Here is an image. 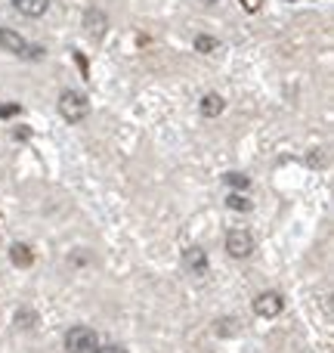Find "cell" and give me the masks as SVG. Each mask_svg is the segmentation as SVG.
I'll list each match as a JSON object with an SVG mask.
<instances>
[{
  "instance_id": "6da1fadb",
  "label": "cell",
  "mask_w": 334,
  "mask_h": 353,
  "mask_svg": "<svg viewBox=\"0 0 334 353\" xmlns=\"http://www.w3.org/2000/svg\"><path fill=\"white\" fill-rule=\"evenodd\" d=\"M87 112H90V103H87L84 93L78 90H65L59 97V115L65 118L68 124H81L87 118Z\"/></svg>"
},
{
  "instance_id": "7a4b0ae2",
  "label": "cell",
  "mask_w": 334,
  "mask_h": 353,
  "mask_svg": "<svg viewBox=\"0 0 334 353\" xmlns=\"http://www.w3.org/2000/svg\"><path fill=\"white\" fill-rule=\"evenodd\" d=\"M99 350V335L87 325H74L65 335V353H96Z\"/></svg>"
},
{
  "instance_id": "3957f363",
  "label": "cell",
  "mask_w": 334,
  "mask_h": 353,
  "mask_svg": "<svg viewBox=\"0 0 334 353\" xmlns=\"http://www.w3.org/2000/svg\"><path fill=\"white\" fill-rule=\"evenodd\" d=\"M226 251H229L236 261H244V257L254 251V236H251L248 230H232L229 236H226Z\"/></svg>"
},
{
  "instance_id": "277c9868",
  "label": "cell",
  "mask_w": 334,
  "mask_h": 353,
  "mask_svg": "<svg viewBox=\"0 0 334 353\" xmlns=\"http://www.w3.org/2000/svg\"><path fill=\"white\" fill-rule=\"evenodd\" d=\"M282 310H285V301H282L279 292H260L254 298V313H257V316L273 319V316H279Z\"/></svg>"
},
{
  "instance_id": "5b68a950",
  "label": "cell",
  "mask_w": 334,
  "mask_h": 353,
  "mask_svg": "<svg viewBox=\"0 0 334 353\" xmlns=\"http://www.w3.org/2000/svg\"><path fill=\"white\" fill-rule=\"evenodd\" d=\"M84 31L90 37H103L109 31V19H105L103 10H87L84 12Z\"/></svg>"
},
{
  "instance_id": "8992f818",
  "label": "cell",
  "mask_w": 334,
  "mask_h": 353,
  "mask_svg": "<svg viewBox=\"0 0 334 353\" xmlns=\"http://www.w3.org/2000/svg\"><path fill=\"white\" fill-rule=\"evenodd\" d=\"M0 50H10V53L25 56L28 53V41H25L19 31H12V28H0Z\"/></svg>"
},
{
  "instance_id": "52a82bcc",
  "label": "cell",
  "mask_w": 334,
  "mask_h": 353,
  "mask_svg": "<svg viewBox=\"0 0 334 353\" xmlns=\"http://www.w3.org/2000/svg\"><path fill=\"white\" fill-rule=\"evenodd\" d=\"M182 267H186L189 273H205L207 270V251L201 248V245L186 248V254H182Z\"/></svg>"
},
{
  "instance_id": "ba28073f",
  "label": "cell",
  "mask_w": 334,
  "mask_h": 353,
  "mask_svg": "<svg viewBox=\"0 0 334 353\" xmlns=\"http://www.w3.org/2000/svg\"><path fill=\"white\" fill-rule=\"evenodd\" d=\"M10 261H12V267L28 270L31 263H34V248H31V245H25V242H12L10 245Z\"/></svg>"
},
{
  "instance_id": "9c48e42d",
  "label": "cell",
  "mask_w": 334,
  "mask_h": 353,
  "mask_svg": "<svg viewBox=\"0 0 334 353\" xmlns=\"http://www.w3.org/2000/svg\"><path fill=\"white\" fill-rule=\"evenodd\" d=\"M12 6L28 19H41L50 10V0H12Z\"/></svg>"
},
{
  "instance_id": "30bf717a",
  "label": "cell",
  "mask_w": 334,
  "mask_h": 353,
  "mask_svg": "<svg viewBox=\"0 0 334 353\" xmlns=\"http://www.w3.org/2000/svg\"><path fill=\"white\" fill-rule=\"evenodd\" d=\"M226 109V99L220 97V93H205L201 97V115L205 118H220Z\"/></svg>"
},
{
  "instance_id": "8fae6325",
  "label": "cell",
  "mask_w": 334,
  "mask_h": 353,
  "mask_svg": "<svg viewBox=\"0 0 334 353\" xmlns=\"http://www.w3.org/2000/svg\"><path fill=\"white\" fill-rule=\"evenodd\" d=\"M226 208H229V211H236V214H248L254 205H251V199L244 192H232L229 199H226Z\"/></svg>"
},
{
  "instance_id": "7c38bea8",
  "label": "cell",
  "mask_w": 334,
  "mask_h": 353,
  "mask_svg": "<svg viewBox=\"0 0 334 353\" xmlns=\"http://www.w3.org/2000/svg\"><path fill=\"white\" fill-rule=\"evenodd\" d=\"M223 183H226V186H232V189H236V192H244V189H248V186H251L248 174H236V171L223 174Z\"/></svg>"
},
{
  "instance_id": "4fadbf2b",
  "label": "cell",
  "mask_w": 334,
  "mask_h": 353,
  "mask_svg": "<svg viewBox=\"0 0 334 353\" xmlns=\"http://www.w3.org/2000/svg\"><path fill=\"white\" fill-rule=\"evenodd\" d=\"M217 47H220V41H217V37H211V34H198V37H195V50H198V53H213Z\"/></svg>"
},
{
  "instance_id": "5bb4252c",
  "label": "cell",
  "mask_w": 334,
  "mask_h": 353,
  "mask_svg": "<svg viewBox=\"0 0 334 353\" xmlns=\"http://www.w3.org/2000/svg\"><path fill=\"white\" fill-rule=\"evenodd\" d=\"M16 325H19V329H31V325H34V313H31L28 307H19V313H16Z\"/></svg>"
},
{
  "instance_id": "9a60e30c",
  "label": "cell",
  "mask_w": 334,
  "mask_h": 353,
  "mask_svg": "<svg viewBox=\"0 0 334 353\" xmlns=\"http://www.w3.org/2000/svg\"><path fill=\"white\" fill-rule=\"evenodd\" d=\"M19 112H22V105H16V103H0V118H16Z\"/></svg>"
},
{
  "instance_id": "2e32d148",
  "label": "cell",
  "mask_w": 334,
  "mask_h": 353,
  "mask_svg": "<svg viewBox=\"0 0 334 353\" xmlns=\"http://www.w3.org/2000/svg\"><path fill=\"white\" fill-rule=\"evenodd\" d=\"M244 6V12H260L263 10V0H238Z\"/></svg>"
},
{
  "instance_id": "e0dca14e",
  "label": "cell",
  "mask_w": 334,
  "mask_h": 353,
  "mask_svg": "<svg viewBox=\"0 0 334 353\" xmlns=\"http://www.w3.org/2000/svg\"><path fill=\"white\" fill-rule=\"evenodd\" d=\"M74 59H78V65H81V74H84V78H87V74H90V68H87V56L78 50V53H74Z\"/></svg>"
},
{
  "instance_id": "ac0fdd59",
  "label": "cell",
  "mask_w": 334,
  "mask_h": 353,
  "mask_svg": "<svg viewBox=\"0 0 334 353\" xmlns=\"http://www.w3.org/2000/svg\"><path fill=\"white\" fill-rule=\"evenodd\" d=\"M310 165L313 168H322L325 165V155L322 152H310Z\"/></svg>"
},
{
  "instance_id": "d6986e66",
  "label": "cell",
  "mask_w": 334,
  "mask_h": 353,
  "mask_svg": "<svg viewBox=\"0 0 334 353\" xmlns=\"http://www.w3.org/2000/svg\"><path fill=\"white\" fill-rule=\"evenodd\" d=\"M96 353H127L124 347H118V344H109V347H99Z\"/></svg>"
},
{
  "instance_id": "ffe728a7",
  "label": "cell",
  "mask_w": 334,
  "mask_h": 353,
  "mask_svg": "<svg viewBox=\"0 0 334 353\" xmlns=\"http://www.w3.org/2000/svg\"><path fill=\"white\" fill-rule=\"evenodd\" d=\"M31 137V128H22V130H16V140H28Z\"/></svg>"
},
{
  "instance_id": "44dd1931",
  "label": "cell",
  "mask_w": 334,
  "mask_h": 353,
  "mask_svg": "<svg viewBox=\"0 0 334 353\" xmlns=\"http://www.w3.org/2000/svg\"><path fill=\"white\" fill-rule=\"evenodd\" d=\"M201 3H217V0H201Z\"/></svg>"
},
{
  "instance_id": "7402d4cb",
  "label": "cell",
  "mask_w": 334,
  "mask_h": 353,
  "mask_svg": "<svg viewBox=\"0 0 334 353\" xmlns=\"http://www.w3.org/2000/svg\"><path fill=\"white\" fill-rule=\"evenodd\" d=\"M285 3H294V0H285Z\"/></svg>"
}]
</instances>
